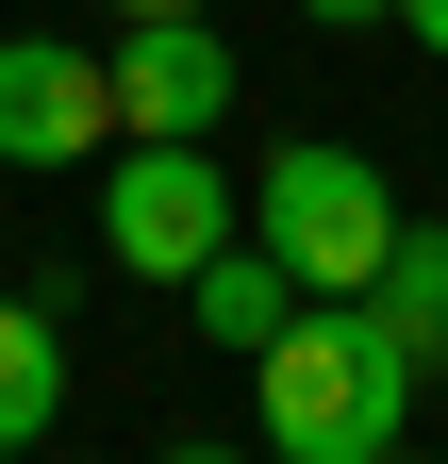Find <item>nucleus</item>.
Returning a JSON list of instances; mask_svg holds the SVG:
<instances>
[{
	"label": "nucleus",
	"instance_id": "nucleus-1",
	"mask_svg": "<svg viewBox=\"0 0 448 464\" xmlns=\"http://www.w3.org/2000/svg\"><path fill=\"white\" fill-rule=\"evenodd\" d=\"M415 382L432 365L382 332V299H299L283 332L249 348V431L283 448V464H399Z\"/></svg>",
	"mask_w": 448,
	"mask_h": 464
},
{
	"label": "nucleus",
	"instance_id": "nucleus-2",
	"mask_svg": "<svg viewBox=\"0 0 448 464\" xmlns=\"http://www.w3.org/2000/svg\"><path fill=\"white\" fill-rule=\"evenodd\" d=\"M249 232L299 266V299H365L382 249H399V183H382L349 133H283L266 183H249Z\"/></svg>",
	"mask_w": 448,
	"mask_h": 464
},
{
	"label": "nucleus",
	"instance_id": "nucleus-3",
	"mask_svg": "<svg viewBox=\"0 0 448 464\" xmlns=\"http://www.w3.org/2000/svg\"><path fill=\"white\" fill-rule=\"evenodd\" d=\"M233 232H249V199L216 183V133H117L100 150V266L117 282H166L183 299Z\"/></svg>",
	"mask_w": 448,
	"mask_h": 464
},
{
	"label": "nucleus",
	"instance_id": "nucleus-4",
	"mask_svg": "<svg viewBox=\"0 0 448 464\" xmlns=\"http://www.w3.org/2000/svg\"><path fill=\"white\" fill-rule=\"evenodd\" d=\"M117 150V83H100V50L67 34H0V166H100Z\"/></svg>",
	"mask_w": 448,
	"mask_h": 464
},
{
	"label": "nucleus",
	"instance_id": "nucleus-5",
	"mask_svg": "<svg viewBox=\"0 0 448 464\" xmlns=\"http://www.w3.org/2000/svg\"><path fill=\"white\" fill-rule=\"evenodd\" d=\"M100 83H117V133H216L233 116V50H216V17H117Z\"/></svg>",
	"mask_w": 448,
	"mask_h": 464
},
{
	"label": "nucleus",
	"instance_id": "nucleus-6",
	"mask_svg": "<svg viewBox=\"0 0 448 464\" xmlns=\"http://www.w3.org/2000/svg\"><path fill=\"white\" fill-rule=\"evenodd\" d=\"M183 315H200L216 348H266V332H283V315H299V266H283V249H266V232H233V249H216V266L183 282Z\"/></svg>",
	"mask_w": 448,
	"mask_h": 464
},
{
	"label": "nucleus",
	"instance_id": "nucleus-7",
	"mask_svg": "<svg viewBox=\"0 0 448 464\" xmlns=\"http://www.w3.org/2000/svg\"><path fill=\"white\" fill-rule=\"evenodd\" d=\"M50 415H67V332H50V299H0V464Z\"/></svg>",
	"mask_w": 448,
	"mask_h": 464
},
{
	"label": "nucleus",
	"instance_id": "nucleus-8",
	"mask_svg": "<svg viewBox=\"0 0 448 464\" xmlns=\"http://www.w3.org/2000/svg\"><path fill=\"white\" fill-rule=\"evenodd\" d=\"M382 332L415 348V365H448V216H399V249H382Z\"/></svg>",
	"mask_w": 448,
	"mask_h": 464
},
{
	"label": "nucleus",
	"instance_id": "nucleus-9",
	"mask_svg": "<svg viewBox=\"0 0 448 464\" xmlns=\"http://www.w3.org/2000/svg\"><path fill=\"white\" fill-rule=\"evenodd\" d=\"M299 17H316V34H365V17H399V0H299Z\"/></svg>",
	"mask_w": 448,
	"mask_h": 464
},
{
	"label": "nucleus",
	"instance_id": "nucleus-10",
	"mask_svg": "<svg viewBox=\"0 0 448 464\" xmlns=\"http://www.w3.org/2000/svg\"><path fill=\"white\" fill-rule=\"evenodd\" d=\"M100 17H216V0H100Z\"/></svg>",
	"mask_w": 448,
	"mask_h": 464
},
{
	"label": "nucleus",
	"instance_id": "nucleus-11",
	"mask_svg": "<svg viewBox=\"0 0 448 464\" xmlns=\"http://www.w3.org/2000/svg\"><path fill=\"white\" fill-rule=\"evenodd\" d=\"M399 17H415V50H448V0H399Z\"/></svg>",
	"mask_w": 448,
	"mask_h": 464
}]
</instances>
